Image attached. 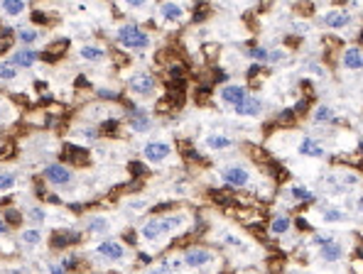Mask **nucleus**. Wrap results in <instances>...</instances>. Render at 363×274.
<instances>
[{
	"label": "nucleus",
	"mask_w": 363,
	"mask_h": 274,
	"mask_svg": "<svg viewBox=\"0 0 363 274\" xmlns=\"http://www.w3.org/2000/svg\"><path fill=\"white\" fill-rule=\"evenodd\" d=\"M290 225H292V220L287 218V216H275L273 223H270V233L273 235H285L290 230Z\"/></svg>",
	"instance_id": "a211bd4d"
},
{
	"label": "nucleus",
	"mask_w": 363,
	"mask_h": 274,
	"mask_svg": "<svg viewBox=\"0 0 363 274\" xmlns=\"http://www.w3.org/2000/svg\"><path fill=\"white\" fill-rule=\"evenodd\" d=\"M88 230H91V233H106V230H108V220L94 218L91 223H88Z\"/></svg>",
	"instance_id": "c756f323"
},
{
	"label": "nucleus",
	"mask_w": 363,
	"mask_h": 274,
	"mask_svg": "<svg viewBox=\"0 0 363 274\" xmlns=\"http://www.w3.org/2000/svg\"><path fill=\"white\" fill-rule=\"evenodd\" d=\"M79 240V233H59L52 237V245L54 247H67L71 245V243H76Z\"/></svg>",
	"instance_id": "4be33fe9"
},
{
	"label": "nucleus",
	"mask_w": 363,
	"mask_h": 274,
	"mask_svg": "<svg viewBox=\"0 0 363 274\" xmlns=\"http://www.w3.org/2000/svg\"><path fill=\"white\" fill-rule=\"evenodd\" d=\"M15 184H17L15 174H0V191H10Z\"/></svg>",
	"instance_id": "7c9ffc66"
},
{
	"label": "nucleus",
	"mask_w": 363,
	"mask_h": 274,
	"mask_svg": "<svg viewBox=\"0 0 363 274\" xmlns=\"http://www.w3.org/2000/svg\"><path fill=\"white\" fill-rule=\"evenodd\" d=\"M126 240H128V243H135V240H138V235H135V233H128Z\"/></svg>",
	"instance_id": "8fccbe9b"
},
{
	"label": "nucleus",
	"mask_w": 363,
	"mask_h": 274,
	"mask_svg": "<svg viewBox=\"0 0 363 274\" xmlns=\"http://www.w3.org/2000/svg\"><path fill=\"white\" fill-rule=\"evenodd\" d=\"M329 243H334L331 235H314L312 237V245H317V247H324V245H329Z\"/></svg>",
	"instance_id": "473e14b6"
},
{
	"label": "nucleus",
	"mask_w": 363,
	"mask_h": 274,
	"mask_svg": "<svg viewBox=\"0 0 363 274\" xmlns=\"http://www.w3.org/2000/svg\"><path fill=\"white\" fill-rule=\"evenodd\" d=\"M267 54L270 52H265V49H260V47H255V49H251V59H255V61H265Z\"/></svg>",
	"instance_id": "e433bc0d"
},
{
	"label": "nucleus",
	"mask_w": 363,
	"mask_h": 274,
	"mask_svg": "<svg viewBox=\"0 0 363 274\" xmlns=\"http://www.w3.org/2000/svg\"><path fill=\"white\" fill-rule=\"evenodd\" d=\"M22 243L25 245H40L42 243V233H40V228H29L22 233Z\"/></svg>",
	"instance_id": "393cba45"
},
{
	"label": "nucleus",
	"mask_w": 363,
	"mask_h": 274,
	"mask_svg": "<svg viewBox=\"0 0 363 274\" xmlns=\"http://www.w3.org/2000/svg\"><path fill=\"white\" fill-rule=\"evenodd\" d=\"M258 71H260V66H258V64H253V66L248 68V79H253V76H258Z\"/></svg>",
	"instance_id": "c03bdc74"
},
{
	"label": "nucleus",
	"mask_w": 363,
	"mask_h": 274,
	"mask_svg": "<svg viewBox=\"0 0 363 274\" xmlns=\"http://www.w3.org/2000/svg\"><path fill=\"white\" fill-rule=\"evenodd\" d=\"M130 88H133V93H138V96H150V93H155V88H157V79L150 76V74H138V76L130 79Z\"/></svg>",
	"instance_id": "423d86ee"
},
{
	"label": "nucleus",
	"mask_w": 363,
	"mask_h": 274,
	"mask_svg": "<svg viewBox=\"0 0 363 274\" xmlns=\"http://www.w3.org/2000/svg\"><path fill=\"white\" fill-rule=\"evenodd\" d=\"M211 260H214V255H211L209 250H204V247H192V250H187V255H184V264L192 267V269L206 267Z\"/></svg>",
	"instance_id": "6e6552de"
},
{
	"label": "nucleus",
	"mask_w": 363,
	"mask_h": 274,
	"mask_svg": "<svg viewBox=\"0 0 363 274\" xmlns=\"http://www.w3.org/2000/svg\"><path fill=\"white\" fill-rule=\"evenodd\" d=\"M147 274H155V272H147Z\"/></svg>",
	"instance_id": "3c124183"
},
{
	"label": "nucleus",
	"mask_w": 363,
	"mask_h": 274,
	"mask_svg": "<svg viewBox=\"0 0 363 274\" xmlns=\"http://www.w3.org/2000/svg\"><path fill=\"white\" fill-rule=\"evenodd\" d=\"M130 127H133L135 132H147V130L153 127V120H150L147 115H135V118L130 120Z\"/></svg>",
	"instance_id": "412c9836"
},
{
	"label": "nucleus",
	"mask_w": 363,
	"mask_h": 274,
	"mask_svg": "<svg viewBox=\"0 0 363 274\" xmlns=\"http://www.w3.org/2000/svg\"><path fill=\"white\" fill-rule=\"evenodd\" d=\"M17 79V68L10 61H0V81H13Z\"/></svg>",
	"instance_id": "b1692460"
},
{
	"label": "nucleus",
	"mask_w": 363,
	"mask_h": 274,
	"mask_svg": "<svg viewBox=\"0 0 363 274\" xmlns=\"http://www.w3.org/2000/svg\"><path fill=\"white\" fill-rule=\"evenodd\" d=\"M321 250V260L324 262H339L341 257H344V247L339 245V243H329V245H324V247H319Z\"/></svg>",
	"instance_id": "4468645a"
},
{
	"label": "nucleus",
	"mask_w": 363,
	"mask_h": 274,
	"mask_svg": "<svg viewBox=\"0 0 363 274\" xmlns=\"http://www.w3.org/2000/svg\"><path fill=\"white\" fill-rule=\"evenodd\" d=\"M324 220L326 223H341V220H346V213L339 211V208H326L324 211Z\"/></svg>",
	"instance_id": "bb28decb"
},
{
	"label": "nucleus",
	"mask_w": 363,
	"mask_h": 274,
	"mask_svg": "<svg viewBox=\"0 0 363 274\" xmlns=\"http://www.w3.org/2000/svg\"><path fill=\"white\" fill-rule=\"evenodd\" d=\"M282 59H285V52H282V49H275L273 54H267V61H275V64H280Z\"/></svg>",
	"instance_id": "4c0bfd02"
},
{
	"label": "nucleus",
	"mask_w": 363,
	"mask_h": 274,
	"mask_svg": "<svg viewBox=\"0 0 363 274\" xmlns=\"http://www.w3.org/2000/svg\"><path fill=\"white\" fill-rule=\"evenodd\" d=\"M130 172L138 174V177H147V166L142 164V162H133V164H130Z\"/></svg>",
	"instance_id": "c9c22d12"
},
{
	"label": "nucleus",
	"mask_w": 363,
	"mask_h": 274,
	"mask_svg": "<svg viewBox=\"0 0 363 274\" xmlns=\"http://www.w3.org/2000/svg\"><path fill=\"white\" fill-rule=\"evenodd\" d=\"M290 196L297 198V201H312V198H314V193L307 191V189H302V186H290Z\"/></svg>",
	"instance_id": "cd10ccee"
},
{
	"label": "nucleus",
	"mask_w": 363,
	"mask_h": 274,
	"mask_svg": "<svg viewBox=\"0 0 363 274\" xmlns=\"http://www.w3.org/2000/svg\"><path fill=\"white\" fill-rule=\"evenodd\" d=\"M44 179L52 186H69L71 184V172L64 164H49L44 169Z\"/></svg>",
	"instance_id": "39448f33"
},
{
	"label": "nucleus",
	"mask_w": 363,
	"mask_h": 274,
	"mask_svg": "<svg viewBox=\"0 0 363 274\" xmlns=\"http://www.w3.org/2000/svg\"><path fill=\"white\" fill-rule=\"evenodd\" d=\"M64 157L69 159V162H79V164H84L86 162V150H81V147H74V145H67L64 147Z\"/></svg>",
	"instance_id": "aec40b11"
},
{
	"label": "nucleus",
	"mask_w": 363,
	"mask_h": 274,
	"mask_svg": "<svg viewBox=\"0 0 363 274\" xmlns=\"http://www.w3.org/2000/svg\"><path fill=\"white\" fill-rule=\"evenodd\" d=\"M344 66L349 71H358L363 66V54H361V47H351L344 52Z\"/></svg>",
	"instance_id": "f8f14e48"
},
{
	"label": "nucleus",
	"mask_w": 363,
	"mask_h": 274,
	"mask_svg": "<svg viewBox=\"0 0 363 274\" xmlns=\"http://www.w3.org/2000/svg\"><path fill=\"white\" fill-rule=\"evenodd\" d=\"M206 145L211 150H228V147H233V140L226 135H211L206 137Z\"/></svg>",
	"instance_id": "6ab92c4d"
},
{
	"label": "nucleus",
	"mask_w": 363,
	"mask_h": 274,
	"mask_svg": "<svg viewBox=\"0 0 363 274\" xmlns=\"http://www.w3.org/2000/svg\"><path fill=\"white\" fill-rule=\"evenodd\" d=\"M344 181H346V184H358V177H356V174H346Z\"/></svg>",
	"instance_id": "de8ad7c7"
},
{
	"label": "nucleus",
	"mask_w": 363,
	"mask_h": 274,
	"mask_svg": "<svg viewBox=\"0 0 363 274\" xmlns=\"http://www.w3.org/2000/svg\"><path fill=\"white\" fill-rule=\"evenodd\" d=\"M115 40L120 47L126 49H145L150 44V35L142 32L138 25H123V27L115 32Z\"/></svg>",
	"instance_id": "f257e3e1"
},
{
	"label": "nucleus",
	"mask_w": 363,
	"mask_h": 274,
	"mask_svg": "<svg viewBox=\"0 0 363 274\" xmlns=\"http://www.w3.org/2000/svg\"><path fill=\"white\" fill-rule=\"evenodd\" d=\"M233 113L240 115V118H258V115L263 113V100L255 96H246L240 103L233 106Z\"/></svg>",
	"instance_id": "7ed1b4c3"
},
{
	"label": "nucleus",
	"mask_w": 363,
	"mask_h": 274,
	"mask_svg": "<svg viewBox=\"0 0 363 274\" xmlns=\"http://www.w3.org/2000/svg\"><path fill=\"white\" fill-rule=\"evenodd\" d=\"M0 8H3V13L5 15L17 17V15L25 13V0H3V3H0Z\"/></svg>",
	"instance_id": "dca6fc26"
},
{
	"label": "nucleus",
	"mask_w": 363,
	"mask_h": 274,
	"mask_svg": "<svg viewBox=\"0 0 363 274\" xmlns=\"http://www.w3.org/2000/svg\"><path fill=\"white\" fill-rule=\"evenodd\" d=\"M49 274H64V264H49Z\"/></svg>",
	"instance_id": "ea45409f"
},
{
	"label": "nucleus",
	"mask_w": 363,
	"mask_h": 274,
	"mask_svg": "<svg viewBox=\"0 0 363 274\" xmlns=\"http://www.w3.org/2000/svg\"><path fill=\"white\" fill-rule=\"evenodd\" d=\"M204 15H206V5H201V8H199V13L194 15V20L196 22H201V20H204Z\"/></svg>",
	"instance_id": "37998d69"
},
{
	"label": "nucleus",
	"mask_w": 363,
	"mask_h": 274,
	"mask_svg": "<svg viewBox=\"0 0 363 274\" xmlns=\"http://www.w3.org/2000/svg\"><path fill=\"white\" fill-rule=\"evenodd\" d=\"M150 260H153V257H150L147 252H140V262H142V264H147Z\"/></svg>",
	"instance_id": "09e8293b"
},
{
	"label": "nucleus",
	"mask_w": 363,
	"mask_h": 274,
	"mask_svg": "<svg viewBox=\"0 0 363 274\" xmlns=\"http://www.w3.org/2000/svg\"><path fill=\"white\" fill-rule=\"evenodd\" d=\"M160 223H162V233L165 235L177 233L184 225V216H167V218H160Z\"/></svg>",
	"instance_id": "f3484780"
},
{
	"label": "nucleus",
	"mask_w": 363,
	"mask_h": 274,
	"mask_svg": "<svg viewBox=\"0 0 363 274\" xmlns=\"http://www.w3.org/2000/svg\"><path fill=\"white\" fill-rule=\"evenodd\" d=\"M32 22H35V25H37V22H40V25H44V22H47V17H44L42 13H35V15H32Z\"/></svg>",
	"instance_id": "79ce46f5"
},
{
	"label": "nucleus",
	"mask_w": 363,
	"mask_h": 274,
	"mask_svg": "<svg viewBox=\"0 0 363 274\" xmlns=\"http://www.w3.org/2000/svg\"><path fill=\"white\" fill-rule=\"evenodd\" d=\"M17 40L22 42V44H32L35 40H40V35L35 29H17Z\"/></svg>",
	"instance_id": "c85d7f7f"
},
{
	"label": "nucleus",
	"mask_w": 363,
	"mask_h": 274,
	"mask_svg": "<svg viewBox=\"0 0 363 274\" xmlns=\"http://www.w3.org/2000/svg\"><path fill=\"white\" fill-rule=\"evenodd\" d=\"M221 177H224V181L228 186L243 189V186H248V181H251V172H248L246 166H226Z\"/></svg>",
	"instance_id": "f03ea898"
},
{
	"label": "nucleus",
	"mask_w": 363,
	"mask_h": 274,
	"mask_svg": "<svg viewBox=\"0 0 363 274\" xmlns=\"http://www.w3.org/2000/svg\"><path fill=\"white\" fill-rule=\"evenodd\" d=\"M334 118V110L329 108V106H319V108L314 110V123H329Z\"/></svg>",
	"instance_id": "a878e982"
},
{
	"label": "nucleus",
	"mask_w": 363,
	"mask_h": 274,
	"mask_svg": "<svg viewBox=\"0 0 363 274\" xmlns=\"http://www.w3.org/2000/svg\"><path fill=\"white\" fill-rule=\"evenodd\" d=\"M145 3H147V0H126V5H128V8H142Z\"/></svg>",
	"instance_id": "a19ab883"
},
{
	"label": "nucleus",
	"mask_w": 363,
	"mask_h": 274,
	"mask_svg": "<svg viewBox=\"0 0 363 274\" xmlns=\"http://www.w3.org/2000/svg\"><path fill=\"white\" fill-rule=\"evenodd\" d=\"M27 218L32 220V223H42V220L47 218V216H44V211H42V208H32V211L27 213Z\"/></svg>",
	"instance_id": "72a5a7b5"
},
{
	"label": "nucleus",
	"mask_w": 363,
	"mask_h": 274,
	"mask_svg": "<svg viewBox=\"0 0 363 274\" xmlns=\"http://www.w3.org/2000/svg\"><path fill=\"white\" fill-rule=\"evenodd\" d=\"M115 130H118V120H106V123L101 125V132H103V135H111Z\"/></svg>",
	"instance_id": "f704fd0d"
},
{
	"label": "nucleus",
	"mask_w": 363,
	"mask_h": 274,
	"mask_svg": "<svg viewBox=\"0 0 363 274\" xmlns=\"http://www.w3.org/2000/svg\"><path fill=\"white\" fill-rule=\"evenodd\" d=\"M246 96H248V93H246V88H243V86H238V83H228V86H224V88H221V100H224V103H228V106H236V103H240Z\"/></svg>",
	"instance_id": "9d476101"
},
{
	"label": "nucleus",
	"mask_w": 363,
	"mask_h": 274,
	"mask_svg": "<svg viewBox=\"0 0 363 274\" xmlns=\"http://www.w3.org/2000/svg\"><path fill=\"white\" fill-rule=\"evenodd\" d=\"M37 59H40V56H37V52H32V49H15L10 64H13L15 68H29Z\"/></svg>",
	"instance_id": "1a4fd4ad"
},
{
	"label": "nucleus",
	"mask_w": 363,
	"mask_h": 274,
	"mask_svg": "<svg viewBox=\"0 0 363 274\" xmlns=\"http://www.w3.org/2000/svg\"><path fill=\"white\" fill-rule=\"evenodd\" d=\"M162 17L169 20V22H179L182 17H184V8H182L179 3H165L162 5Z\"/></svg>",
	"instance_id": "2eb2a0df"
},
{
	"label": "nucleus",
	"mask_w": 363,
	"mask_h": 274,
	"mask_svg": "<svg viewBox=\"0 0 363 274\" xmlns=\"http://www.w3.org/2000/svg\"><path fill=\"white\" fill-rule=\"evenodd\" d=\"M162 223H160V218H150L145 225H142V237L145 240H150V243H155V240H160L162 237Z\"/></svg>",
	"instance_id": "ddd939ff"
},
{
	"label": "nucleus",
	"mask_w": 363,
	"mask_h": 274,
	"mask_svg": "<svg viewBox=\"0 0 363 274\" xmlns=\"http://www.w3.org/2000/svg\"><path fill=\"white\" fill-rule=\"evenodd\" d=\"M8 230H10V225H8L5 220L0 218V235H8Z\"/></svg>",
	"instance_id": "49530a36"
},
{
	"label": "nucleus",
	"mask_w": 363,
	"mask_h": 274,
	"mask_svg": "<svg viewBox=\"0 0 363 274\" xmlns=\"http://www.w3.org/2000/svg\"><path fill=\"white\" fill-rule=\"evenodd\" d=\"M5 223H8V225H20V223H22L20 211H13V208H10V211H5Z\"/></svg>",
	"instance_id": "2f4dec72"
},
{
	"label": "nucleus",
	"mask_w": 363,
	"mask_h": 274,
	"mask_svg": "<svg viewBox=\"0 0 363 274\" xmlns=\"http://www.w3.org/2000/svg\"><path fill=\"white\" fill-rule=\"evenodd\" d=\"M103 56H106V52L101 47H84L81 49V59H86V61H101Z\"/></svg>",
	"instance_id": "5701e85b"
},
{
	"label": "nucleus",
	"mask_w": 363,
	"mask_h": 274,
	"mask_svg": "<svg viewBox=\"0 0 363 274\" xmlns=\"http://www.w3.org/2000/svg\"><path fill=\"white\" fill-rule=\"evenodd\" d=\"M142 154H145V159H150V162H155V164H160V162H165L169 154H172V147H169L167 142L155 140V142H147V145L142 147Z\"/></svg>",
	"instance_id": "20e7f679"
},
{
	"label": "nucleus",
	"mask_w": 363,
	"mask_h": 274,
	"mask_svg": "<svg viewBox=\"0 0 363 274\" xmlns=\"http://www.w3.org/2000/svg\"><path fill=\"white\" fill-rule=\"evenodd\" d=\"M96 255L106 257V260H123L126 257V247L118 240H103L96 245Z\"/></svg>",
	"instance_id": "0eeeda50"
},
{
	"label": "nucleus",
	"mask_w": 363,
	"mask_h": 274,
	"mask_svg": "<svg viewBox=\"0 0 363 274\" xmlns=\"http://www.w3.org/2000/svg\"><path fill=\"white\" fill-rule=\"evenodd\" d=\"M10 154H13V145H5V147L0 150V159H8Z\"/></svg>",
	"instance_id": "58836bf2"
},
{
	"label": "nucleus",
	"mask_w": 363,
	"mask_h": 274,
	"mask_svg": "<svg viewBox=\"0 0 363 274\" xmlns=\"http://www.w3.org/2000/svg\"><path fill=\"white\" fill-rule=\"evenodd\" d=\"M324 22H326L329 27H334V29L349 27V25H351V15L344 13V10H331V13H326Z\"/></svg>",
	"instance_id": "9b49d317"
},
{
	"label": "nucleus",
	"mask_w": 363,
	"mask_h": 274,
	"mask_svg": "<svg viewBox=\"0 0 363 274\" xmlns=\"http://www.w3.org/2000/svg\"><path fill=\"white\" fill-rule=\"evenodd\" d=\"M47 201H49V203H62V198H59L56 193H47Z\"/></svg>",
	"instance_id": "a18cd8bd"
}]
</instances>
